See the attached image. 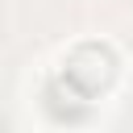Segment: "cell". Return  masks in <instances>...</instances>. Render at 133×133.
I'll return each mask as SVG.
<instances>
[{
    "label": "cell",
    "instance_id": "6da1fadb",
    "mask_svg": "<svg viewBox=\"0 0 133 133\" xmlns=\"http://www.w3.org/2000/svg\"><path fill=\"white\" fill-rule=\"evenodd\" d=\"M112 75H116V58H112V50L91 42V46H79V50L66 58V71L58 75V83H62L75 100L91 104V96L104 91V87L112 83Z\"/></svg>",
    "mask_w": 133,
    "mask_h": 133
}]
</instances>
